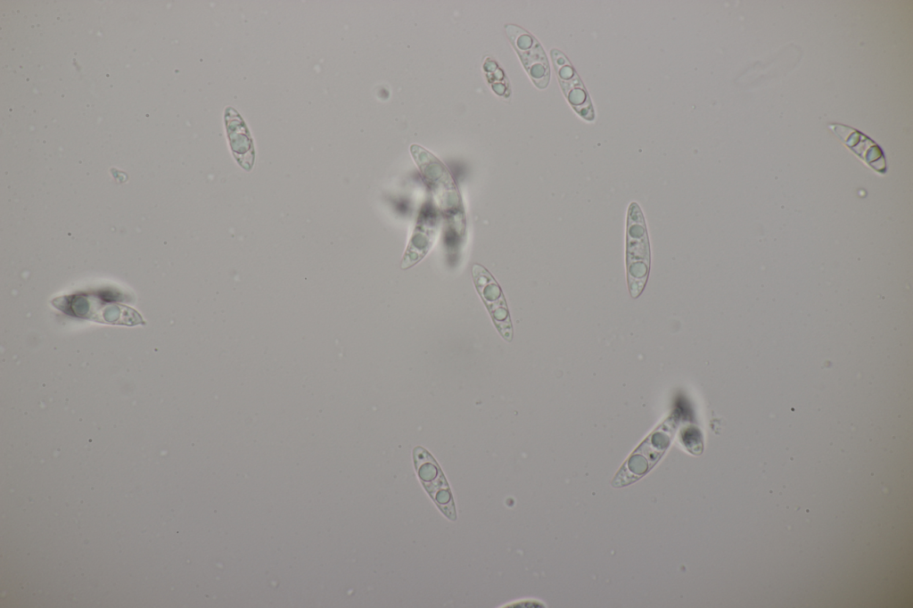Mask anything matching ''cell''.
I'll list each match as a JSON object with an SVG mask.
<instances>
[{
  "instance_id": "cell-5",
  "label": "cell",
  "mask_w": 913,
  "mask_h": 608,
  "mask_svg": "<svg viewBox=\"0 0 913 608\" xmlns=\"http://www.w3.org/2000/svg\"><path fill=\"white\" fill-rule=\"evenodd\" d=\"M828 127L835 136L860 160L875 171L884 174L886 164L880 147L861 132L838 123L828 124Z\"/></svg>"
},
{
  "instance_id": "cell-4",
  "label": "cell",
  "mask_w": 913,
  "mask_h": 608,
  "mask_svg": "<svg viewBox=\"0 0 913 608\" xmlns=\"http://www.w3.org/2000/svg\"><path fill=\"white\" fill-rule=\"evenodd\" d=\"M506 31L535 85L539 88L546 87L549 67L540 45L528 32L514 25H507Z\"/></svg>"
},
{
  "instance_id": "cell-3",
  "label": "cell",
  "mask_w": 913,
  "mask_h": 608,
  "mask_svg": "<svg viewBox=\"0 0 913 608\" xmlns=\"http://www.w3.org/2000/svg\"><path fill=\"white\" fill-rule=\"evenodd\" d=\"M472 275L475 288L495 326L506 341H511L513 338L512 323L501 287L489 270L480 264L473 266Z\"/></svg>"
},
{
  "instance_id": "cell-7",
  "label": "cell",
  "mask_w": 913,
  "mask_h": 608,
  "mask_svg": "<svg viewBox=\"0 0 913 608\" xmlns=\"http://www.w3.org/2000/svg\"><path fill=\"white\" fill-rule=\"evenodd\" d=\"M438 231L439 218L435 215L420 217L403 255L402 269L413 267L424 258L433 245Z\"/></svg>"
},
{
  "instance_id": "cell-2",
  "label": "cell",
  "mask_w": 913,
  "mask_h": 608,
  "mask_svg": "<svg viewBox=\"0 0 913 608\" xmlns=\"http://www.w3.org/2000/svg\"><path fill=\"white\" fill-rule=\"evenodd\" d=\"M678 422V416L672 415L658 426L623 464L613 481V485L615 487L627 485L646 473L667 449Z\"/></svg>"
},
{
  "instance_id": "cell-6",
  "label": "cell",
  "mask_w": 913,
  "mask_h": 608,
  "mask_svg": "<svg viewBox=\"0 0 913 608\" xmlns=\"http://www.w3.org/2000/svg\"><path fill=\"white\" fill-rule=\"evenodd\" d=\"M552 58L563 89L576 111L586 119H592L593 112L583 86L568 60L556 50L551 52Z\"/></svg>"
},
{
  "instance_id": "cell-1",
  "label": "cell",
  "mask_w": 913,
  "mask_h": 608,
  "mask_svg": "<svg viewBox=\"0 0 913 608\" xmlns=\"http://www.w3.org/2000/svg\"><path fill=\"white\" fill-rule=\"evenodd\" d=\"M650 247L646 220L640 207L632 202L629 206L626 232V264L629 291L637 298L648 278Z\"/></svg>"
}]
</instances>
